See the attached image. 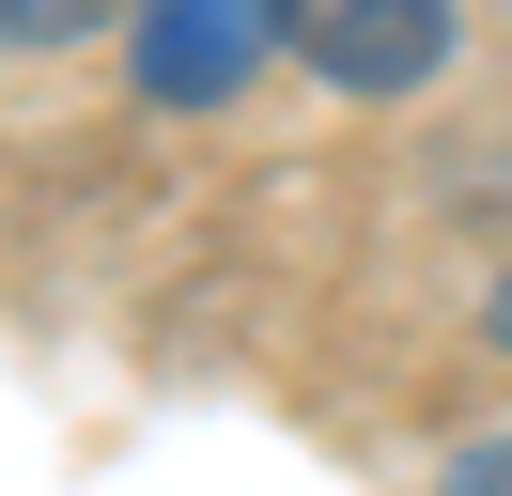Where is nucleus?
<instances>
[{
  "label": "nucleus",
  "instance_id": "nucleus-2",
  "mask_svg": "<svg viewBox=\"0 0 512 496\" xmlns=\"http://www.w3.org/2000/svg\"><path fill=\"white\" fill-rule=\"evenodd\" d=\"M280 47L326 93H419L450 62V0H280Z\"/></svg>",
  "mask_w": 512,
  "mask_h": 496
},
{
  "label": "nucleus",
  "instance_id": "nucleus-1",
  "mask_svg": "<svg viewBox=\"0 0 512 496\" xmlns=\"http://www.w3.org/2000/svg\"><path fill=\"white\" fill-rule=\"evenodd\" d=\"M280 47V0H140L125 16V78L140 109H233Z\"/></svg>",
  "mask_w": 512,
  "mask_h": 496
},
{
  "label": "nucleus",
  "instance_id": "nucleus-5",
  "mask_svg": "<svg viewBox=\"0 0 512 496\" xmlns=\"http://www.w3.org/2000/svg\"><path fill=\"white\" fill-rule=\"evenodd\" d=\"M481 341H497V357H512V279H497V295H481Z\"/></svg>",
  "mask_w": 512,
  "mask_h": 496
},
{
  "label": "nucleus",
  "instance_id": "nucleus-4",
  "mask_svg": "<svg viewBox=\"0 0 512 496\" xmlns=\"http://www.w3.org/2000/svg\"><path fill=\"white\" fill-rule=\"evenodd\" d=\"M435 496H512V434H481V450L435 465Z\"/></svg>",
  "mask_w": 512,
  "mask_h": 496
},
{
  "label": "nucleus",
  "instance_id": "nucleus-3",
  "mask_svg": "<svg viewBox=\"0 0 512 496\" xmlns=\"http://www.w3.org/2000/svg\"><path fill=\"white\" fill-rule=\"evenodd\" d=\"M109 0H0V47H78Z\"/></svg>",
  "mask_w": 512,
  "mask_h": 496
}]
</instances>
